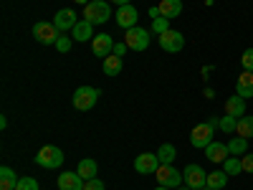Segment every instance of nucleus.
Here are the masks:
<instances>
[{
  "label": "nucleus",
  "mask_w": 253,
  "mask_h": 190,
  "mask_svg": "<svg viewBox=\"0 0 253 190\" xmlns=\"http://www.w3.org/2000/svg\"><path fill=\"white\" fill-rule=\"evenodd\" d=\"M152 31L157 33V36H162V33H167V31H170V20H167V18H155L152 20Z\"/></svg>",
  "instance_id": "29"
},
{
  "label": "nucleus",
  "mask_w": 253,
  "mask_h": 190,
  "mask_svg": "<svg viewBox=\"0 0 253 190\" xmlns=\"http://www.w3.org/2000/svg\"><path fill=\"white\" fill-rule=\"evenodd\" d=\"M208 3H213V0H208Z\"/></svg>",
  "instance_id": "41"
},
{
  "label": "nucleus",
  "mask_w": 253,
  "mask_h": 190,
  "mask_svg": "<svg viewBox=\"0 0 253 190\" xmlns=\"http://www.w3.org/2000/svg\"><path fill=\"white\" fill-rule=\"evenodd\" d=\"M124 44L129 46L132 51H144L147 46H150V31H144V28H139V26L126 28V33H124Z\"/></svg>",
  "instance_id": "5"
},
{
  "label": "nucleus",
  "mask_w": 253,
  "mask_h": 190,
  "mask_svg": "<svg viewBox=\"0 0 253 190\" xmlns=\"http://www.w3.org/2000/svg\"><path fill=\"white\" fill-rule=\"evenodd\" d=\"M91 48H94V56L107 58V56L112 53V48H114V41H112L109 33H99V36H94V41H91Z\"/></svg>",
  "instance_id": "11"
},
{
  "label": "nucleus",
  "mask_w": 253,
  "mask_h": 190,
  "mask_svg": "<svg viewBox=\"0 0 253 190\" xmlns=\"http://www.w3.org/2000/svg\"><path fill=\"white\" fill-rule=\"evenodd\" d=\"M117 26H122L124 31L137 26V8L134 5H122L117 8Z\"/></svg>",
  "instance_id": "13"
},
{
  "label": "nucleus",
  "mask_w": 253,
  "mask_h": 190,
  "mask_svg": "<svg viewBox=\"0 0 253 190\" xmlns=\"http://www.w3.org/2000/svg\"><path fill=\"white\" fill-rule=\"evenodd\" d=\"M112 15V8L107 0H91L89 5H84V20H89V23H107Z\"/></svg>",
  "instance_id": "2"
},
{
  "label": "nucleus",
  "mask_w": 253,
  "mask_h": 190,
  "mask_svg": "<svg viewBox=\"0 0 253 190\" xmlns=\"http://www.w3.org/2000/svg\"><path fill=\"white\" fill-rule=\"evenodd\" d=\"M177 190H193V188H187V185H185V188H177Z\"/></svg>",
  "instance_id": "39"
},
{
  "label": "nucleus",
  "mask_w": 253,
  "mask_h": 190,
  "mask_svg": "<svg viewBox=\"0 0 253 190\" xmlns=\"http://www.w3.org/2000/svg\"><path fill=\"white\" fill-rule=\"evenodd\" d=\"M182 178H185V185L193 188V190H200L208 185V173L203 170L200 165H187L182 170Z\"/></svg>",
  "instance_id": "7"
},
{
  "label": "nucleus",
  "mask_w": 253,
  "mask_h": 190,
  "mask_svg": "<svg viewBox=\"0 0 253 190\" xmlns=\"http://www.w3.org/2000/svg\"><path fill=\"white\" fill-rule=\"evenodd\" d=\"M241 66H243V71H253V48H246V51H243Z\"/></svg>",
  "instance_id": "31"
},
{
  "label": "nucleus",
  "mask_w": 253,
  "mask_h": 190,
  "mask_svg": "<svg viewBox=\"0 0 253 190\" xmlns=\"http://www.w3.org/2000/svg\"><path fill=\"white\" fill-rule=\"evenodd\" d=\"M218 127H220L223 132H228V135H230V132H236V130H238V119L225 114V117H220V124H218Z\"/></svg>",
  "instance_id": "28"
},
{
  "label": "nucleus",
  "mask_w": 253,
  "mask_h": 190,
  "mask_svg": "<svg viewBox=\"0 0 253 190\" xmlns=\"http://www.w3.org/2000/svg\"><path fill=\"white\" fill-rule=\"evenodd\" d=\"M200 190H213V188H208V185H205V188H200Z\"/></svg>",
  "instance_id": "40"
},
{
  "label": "nucleus",
  "mask_w": 253,
  "mask_h": 190,
  "mask_svg": "<svg viewBox=\"0 0 253 190\" xmlns=\"http://www.w3.org/2000/svg\"><path fill=\"white\" fill-rule=\"evenodd\" d=\"M225 114L228 117H236V119H241V117H246V99L243 96H228V101H225Z\"/></svg>",
  "instance_id": "18"
},
{
  "label": "nucleus",
  "mask_w": 253,
  "mask_h": 190,
  "mask_svg": "<svg viewBox=\"0 0 253 190\" xmlns=\"http://www.w3.org/2000/svg\"><path fill=\"white\" fill-rule=\"evenodd\" d=\"M160 165H162V162H160V157H157L155 152H142V155L134 160V170H137L139 175H152V173H157Z\"/></svg>",
  "instance_id": "10"
},
{
  "label": "nucleus",
  "mask_w": 253,
  "mask_h": 190,
  "mask_svg": "<svg viewBox=\"0 0 253 190\" xmlns=\"http://www.w3.org/2000/svg\"><path fill=\"white\" fill-rule=\"evenodd\" d=\"M84 180L79 173H61L58 175V190H84Z\"/></svg>",
  "instance_id": "15"
},
{
  "label": "nucleus",
  "mask_w": 253,
  "mask_h": 190,
  "mask_svg": "<svg viewBox=\"0 0 253 190\" xmlns=\"http://www.w3.org/2000/svg\"><path fill=\"white\" fill-rule=\"evenodd\" d=\"M15 190H41V188H38L36 178H20L18 185H15Z\"/></svg>",
  "instance_id": "30"
},
{
  "label": "nucleus",
  "mask_w": 253,
  "mask_h": 190,
  "mask_svg": "<svg viewBox=\"0 0 253 190\" xmlns=\"http://www.w3.org/2000/svg\"><path fill=\"white\" fill-rule=\"evenodd\" d=\"M71 33H74L76 41H89L94 36V26L89 23V20H79V23L71 28Z\"/></svg>",
  "instance_id": "22"
},
{
  "label": "nucleus",
  "mask_w": 253,
  "mask_h": 190,
  "mask_svg": "<svg viewBox=\"0 0 253 190\" xmlns=\"http://www.w3.org/2000/svg\"><path fill=\"white\" fill-rule=\"evenodd\" d=\"M155 175H157V183L165 185V188H180V183L185 180L182 173H177L172 165H160Z\"/></svg>",
  "instance_id": "8"
},
{
  "label": "nucleus",
  "mask_w": 253,
  "mask_h": 190,
  "mask_svg": "<svg viewBox=\"0 0 253 190\" xmlns=\"http://www.w3.org/2000/svg\"><path fill=\"white\" fill-rule=\"evenodd\" d=\"M157 157H160L162 165H172V160L177 157V150H175L172 144H162L160 150H157Z\"/></svg>",
  "instance_id": "25"
},
{
  "label": "nucleus",
  "mask_w": 253,
  "mask_h": 190,
  "mask_svg": "<svg viewBox=\"0 0 253 190\" xmlns=\"http://www.w3.org/2000/svg\"><path fill=\"white\" fill-rule=\"evenodd\" d=\"M96 170H99L96 162L89 160V157H84V160L79 162V167H76V173H79L84 180H94V178H96Z\"/></svg>",
  "instance_id": "19"
},
{
  "label": "nucleus",
  "mask_w": 253,
  "mask_h": 190,
  "mask_svg": "<svg viewBox=\"0 0 253 190\" xmlns=\"http://www.w3.org/2000/svg\"><path fill=\"white\" fill-rule=\"evenodd\" d=\"M236 94L243 96V99H251L253 96V71H243L236 81Z\"/></svg>",
  "instance_id": "17"
},
{
  "label": "nucleus",
  "mask_w": 253,
  "mask_h": 190,
  "mask_svg": "<svg viewBox=\"0 0 253 190\" xmlns=\"http://www.w3.org/2000/svg\"><path fill=\"white\" fill-rule=\"evenodd\" d=\"M36 162L41 167H46V170H56V167L63 165V152L58 150L56 144H46V147H41V150H38Z\"/></svg>",
  "instance_id": "3"
},
{
  "label": "nucleus",
  "mask_w": 253,
  "mask_h": 190,
  "mask_svg": "<svg viewBox=\"0 0 253 190\" xmlns=\"http://www.w3.org/2000/svg\"><path fill=\"white\" fill-rule=\"evenodd\" d=\"M205 157H208L210 162H225V160L230 157V150H228V144L213 140V142L205 147Z\"/></svg>",
  "instance_id": "12"
},
{
  "label": "nucleus",
  "mask_w": 253,
  "mask_h": 190,
  "mask_svg": "<svg viewBox=\"0 0 253 190\" xmlns=\"http://www.w3.org/2000/svg\"><path fill=\"white\" fill-rule=\"evenodd\" d=\"M126 48H129V46H126V44H114V48H112V53H117V56H122Z\"/></svg>",
  "instance_id": "35"
},
{
  "label": "nucleus",
  "mask_w": 253,
  "mask_h": 190,
  "mask_svg": "<svg viewBox=\"0 0 253 190\" xmlns=\"http://www.w3.org/2000/svg\"><path fill=\"white\" fill-rule=\"evenodd\" d=\"M160 46L167 51V53H177V51H182L185 48V36L180 33V31H167V33H162L160 36Z\"/></svg>",
  "instance_id": "9"
},
{
  "label": "nucleus",
  "mask_w": 253,
  "mask_h": 190,
  "mask_svg": "<svg viewBox=\"0 0 253 190\" xmlns=\"http://www.w3.org/2000/svg\"><path fill=\"white\" fill-rule=\"evenodd\" d=\"M101 96V92L99 89H94V87H79L76 92H74V107L79 109V112H86V109H91L94 104H96V99Z\"/></svg>",
  "instance_id": "4"
},
{
  "label": "nucleus",
  "mask_w": 253,
  "mask_h": 190,
  "mask_svg": "<svg viewBox=\"0 0 253 190\" xmlns=\"http://www.w3.org/2000/svg\"><path fill=\"white\" fill-rule=\"evenodd\" d=\"M112 3H114L117 8H122V5H129V0H112Z\"/></svg>",
  "instance_id": "36"
},
{
  "label": "nucleus",
  "mask_w": 253,
  "mask_h": 190,
  "mask_svg": "<svg viewBox=\"0 0 253 190\" xmlns=\"http://www.w3.org/2000/svg\"><path fill=\"white\" fill-rule=\"evenodd\" d=\"M241 165H243V173H251L253 175V152L251 155H243L241 157Z\"/></svg>",
  "instance_id": "33"
},
{
  "label": "nucleus",
  "mask_w": 253,
  "mask_h": 190,
  "mask_svg": "<svg viewBox=\"0 0 253 190\" xmlns=\"http://www.w3.org/2000/svg\"><path fill=\"white\" fill-rule=\"evenodd\" d=\"M238 137H246V140H251L253 137V117H241L238 119Z\"/></svg>",
  "instance_id": "26"
},
{
  "label": "nucleus",
  "mask_w": 253,
  "mask_h": 190,
  "mask_svg": "<svg viewBox=\"0 0 253 190\" xmlns=\"http://www.w3.org/2000/svg\"><path fill=\"white\" fill-rule=\"evenodd\" d=\"M20 178H15V173L10 170V167H0V190H15Z\"/></svg>",
  "instance_id": "21"
},
{
  "label": "nucleus",
  "mask_w": 253,
  "mask_h": 190,
  "mask_svg": "<svg viewBox=\"0 0 253 190\" xmlns=\"http://www.w3.org/2000/svg\"><path fill=\"white\" fill-rule=\"evenodd\" d=\"M228 173L225 170H215V173H210L208 175V188H213V190H223L228 185Z\"/></svg>",
  "instance_id": "23"
},
{
  "label": "nucleus",
  "mask_w": 253,
  "mask_h": 190,
  "mask_svg": "<svg viewBox=\"0 0 253 190\" xmlns=\"http://www.w3.org/2000/svg\"><path fill=\"white\" fill-rule=\"evenodd\" d=\"M220 124V119L218 117H213L210 122H205V124H198L195 130H193V135H190V144L193 147H200V150H205V147L213 142V132H215V127Z\"/></svg>",
  "instance_id": "1"
},
{
  "label": "nucleus",
  "mask_w": 253,
  "mask_h": 190,
  "mask_svg": "<svg viewBox=\"0 0 253 190\" xmlns=\"http://www.w3.org/2000/svg\"><path fill=\"white\" fill-rule=\"evenodd\" d=\"M228 150H230V155H233V157L246 155V150H248V140H246V137H233V140L228 142Z\"/></svg>",
  "instance_id": "24"
},
{
  "label": "nucleus",
  "mask_w": 253,
  "mask_h": 190,
  "mask_svg": "<svg viewBox=\"0 0 253 190\" xmlns=\"http://www.w3.org/2000/svg\"><path fill=\"white\" fill-rule=\"evenodd\" d=\"M155 190H170V188H165V185H160V188H155Z\"/></svg>",
  "instance_id": "38"
},
{
  "label": "nucleus",
  "mask_w": 253,
  "mask_h": 190,
  "mask_svg": "<svg viewBox=\"0 0 253 190\" xmlns=\"http://www.w3.org/2000/svg\"><path fill=\"white\" fill-rule=\"evenodd\" d=\"M58 33H61V31H58L53 23H46V20H41V23L33 26V36H36V41H38V44H43V46L56 44V41L61 38Z\"/></svg>",
  "instance_id": "6"
},
{
  "label": "nucleus",
  "mask_w": 253,
  "mask_h": 190,
  "mask_svg": "<svg viewBox=\"0 0 253 190\" xmlns=\"http://www.w3.org/2000/svg\"><path fill=\"white\" fill-rule=\"evenodd\" d=\"M84 190H104V183H101L99 178H94V180H86V183H84Z\"/></svg>",
  "instance_id": "34"
},
{
  "label": "nucleus",
  "mask_w": 253,
  "mask_h": 190,
  "mask_svg": "<svg viewBox=\"0 0 253 190\" xmlns=\"http://www.w3.org/2000/svg\"><path fill=\"white\" fill-rule=\"evenodd\" d=\"M157 13L167 20H172L182 13V0H160V5H157Z\"/></svg>",
  "instance_id": "16"
},
{
  "label": "nucleus",
  "mask_w": 253,
  "mask_h": 190,
  "mask_svg": "<svg viewBox=\"0 0 253 190\" xmlns=\"http://www.w3.org/2000/svg\"><path fill=\"white\" fill-rule=\"evenodd\" d=\"M76 3H81V5H89V3H91V0H76Z\"/></svg>",
  "instance_id": "37"
},
{
  "label": "nucleus",
  "mask_w": 253,
  "mask_h": 190,
  "mask_svg": "<svg viewBox=\"0 0 253 190\" xmlns=\"http://www.w3.org/2000/svg\"><path fill=\"white\" fill-rule=\"evenodd\" d=\"M56 48H58L61 53H69V51H71V38H66V36H61V38L56 41Z\"/></svg>",
  "instance_id": "32"
},
{
  "label": "nucleus",
  "mask_w": 253,
  "mask_h": 190,
  "mask_svg": "<svg viewBox=\"0 0 253 190\" xmlns=\"http://www.w3.org/2000/svg\"><path fill=\"white\" fill-rule=\"evenodd\" d=\"M223 170L230 175V178H233V175H238V173H243V165H241V160L238 157H233V155H230L225 162H223Z\"/></svg>",
  "instance_id": "27"
},
{
  "label": "nucleus",
  "mask_w": 253,
  "mask_h": 190,
  "mask_svg": "<svg viewBox=\"0 0 253 190\" xmlns=\"http://www.w3.org/2000/svg\"><path fill=\"white\" fill-rule=\"evenodd\" d=\"M104 74L107 76H119L122 74V56L109 53L107 58H104Z\"/></svg>",
  "instance_id": "20"
},
{
  "label": "nucleus",
  "mask_w": 253,
  "mask_h": 190,
  "mask_svg": "<svg viewBox=\"0 0 253 190\" xmlns=\"http://www.w3.org/2000/svg\"><path fill=\"white\" fill-rule=\"evenodd\" d=\"M76 23H79V20H76V13H74L71 8L58 10V13H56V18H53V26H56L58 31H71Z\"/></svg>",
  "instance_id": "14"
}]
</instances>
